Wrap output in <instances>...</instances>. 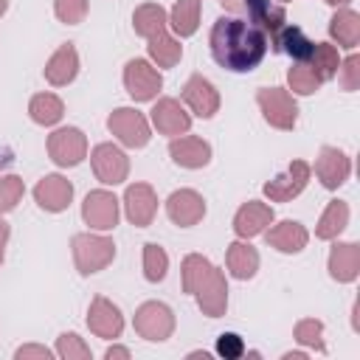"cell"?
Listing matches in <instances>:
<instances>
[{
  "label": "cell",
  "instance_id": "cell-1",
  "mask_svg": "<svg viewBox=\"0 0 360 360\" xmlns=\"http://www.w3.org/2000/svg\"><path fill=\"white\" fill-rule=\"evenodd\" d=\"M208 45L217 65H222L231 73H248L264 59L270 39L262 28L242 17H219L211 25Z\"/></svg>",
  "mask_w": 360,
  "mask_h": 360
},
{
  "label": "cell",
  "instance_id": "cell-2",
  "mask_svg": "<svg viewBox=\"0 0 360 360\" xmlns=\"http://www.w3.org/2000/svg\"><path fill=\"white\" fill-rule=\"evenodd\" d=\"M180 278H183V292L194 295L197 307L208 318H222L228 309V281L225 273L202 253H188L183 256L180 264Z\"/></svg>",
  "mask_w": 360,
  "mask_h": 360
},
{
  "label": "cell",
  "instance_id": "cell-3",
  "mask_svg": "<svg viewBox=\"0 0 360 360\" xmlns=\"http://www.w3.org/2000/svg\"><path fill=\"white\" fill-rule=\"evenodd\" d=\"M70 253H73V264L82 276H93L101 273L104 267L112 264L115 259V242L110 236H104L101 231H84L76 233L70 239Z\"/></svg>",
  "mask_w": 360,
  "mask_h": 360
},
{
  "label": "cell",
  "instance_id": "cell-4",
  "mask_svg": "<svg viewBox=\"0 0 360 360\" xmlns=\"http://www.w3.org/2000/svg\"><path fill=\"white\" fill-rule=\"evenodd\" d=\"M107 129L127 149H143L152 141V124L135 107H115L107 115Z\"/></svg>",
  "mask_w": 360,
  "mask_h": 360
},
{
  "label": "cell",
  "instance_id": "cell-5",
  "mask_svg": "<svg viewBox=\"0 0 360 360\" xmlns=\"http://www.w3.org/2000/svg\"><path fill=\"white\" fill-rule=\"evenodd\" d=\"M174 312H172V307L169 304H163V301H143L138 309H135V315H132V326H135V332L143 338V340H149V343H163V340H169L172 335H174Z\"/></svg>",
  "mask_w": 360,
  "mask_h": 360
},
{
  "label": "cell",
  "instance_id": "cell-6",
  "mask_svg": "<svg viewBox=\"0 0 360 360\" xmlns=\"http://www.w3.org/2000/svg\"><path fill=\"white\" fill-rule=\"evenodd\" d=\"M256 104H259L264 121L273 129L287 132L298 121V104H295L292 93L284 90V87H259L256 90Z\"/></svg>",
  "mask_w": 360,
  "mask_h": 360
},
{
  "label": "cell",
  "instance_id": "cell-7",
  "mask_svg": "<svg viewBox=\"0 0 360 360\" xmlns=\"http://www.w3.org/2000/svg\"><path fill=\"white\" fill-rule=\"evenodd\" d=\"M124 87L132 101H155L158 93L163 90V76L160 68H155L149 59H129L124 65Z\"/></svg>",
  "mask_w": 360,
  "mask_h": 360
},
{
  "label": "cell",
  "instance_id": "cell-8",
  "mask_svg": "<svg viewBox=\"0 0 360 360\" xmlns=\"http://www.w3.org/2000/svg\"><path fill=\"white\" fill-rule=\"evenodd\" d=\"M48 158L62 166V169H70V166H79L84 158H87V135L79 129V127H59L48 135Z\"/></svg>",
  "mask_w": 360,
  "mask_h": 360
},
{
  "label": "cell",
  "instance_id": "cell-9",
  "mask_svg": "<svg viewBox=\"0 0 360 360\" xmlns=\"http://www.w3.org/2000/svg\"><path fill=\"white\" fill-rule=\"evenodd\" d=\"M82 219L90 231H112L121 219V200L107 188H93L82 202Z\"/></svg>",
  "mask_w": 360,
  "mask_h": 360
},
{
  "label": "cell",
  "instance_id": "cell-10",
  "mask_svg": "<svg viewBox=\"0 0 360 360\" xmlns=\"http://www.w3.org/2000/svg\"><path fill=\"white\" fill-rule=\"evenodd\" d=\"M90 166H93V174L104 186H121L129 177V158H127V152L121 146L110 143V141L93 146Z\"/></svg>",
  "mask_w": 360,
  "mask_h": 360
},
{
  "label": "cell",
  "instance_id": "cell-11",
  "mask_svg": "<svg viewBox=\"0 0 360 360\" xmlns=\"http://www.w3.org/2000/svg\"><path fill=\"white\" fill-rule=\"evenodd\" d=\"M309 174H312V166L307 160H292L281 174H276L270 183L262 186V194L270 202H290L307 188Z\"/></svg>",
  "mask_w": 360,
  "mask_h": 360
},
{
  "label": "cell",
  "instance_id": "cell-12",
  "mask_svg": "<svg viewBox=\"0 0 360 360\" xmlns=\"http://www.w3.org/2000/svg\"><path fill=\"white\" fill-rule=\"evenodd\" d=\"M183 104L191 110V115H197V118H214L217 112H219V104H222V98H219V90L214 87V82L211 79H205L202 73H194V76H188V82L183 84Z\"/></svg>",
  "mask_w": 360,
  "mask_h": 360
},
{
  "label": "cell",
  "instance_id": "cell-13",
  "mask_svg": "<svg viewBox=\"0 0 360 360\" xmlns=\"http://www.w3.org/2000/svg\"><path fill=\"white\" fill-rule=\"evenodd\" d=\"M149 124L160 132V135H169V138H177V135H186L191 129V112L172 96H163V98H155L152 104V112H149Z\"/></svg>",
  "mask_w": 360,
  "mask_h": 360
},
{
  "label": "cell",
  "instance_id": "cell-14",
  "mask_svg": "<svg viewBox=\"0 0 360 360\" xmlns=\"http://www.w3.org/2000/svg\"><path fill=\"white\" fill-rule=\"evenodd\" d=\"M352 174V158L338 146H321L315 158V177L323 188L338 191Z\"/></svg>",
  "mask_w": 360,
  "mask_h": 360
},
{
  "label": "cell",
  "instance_id": "cell-15",
  "mask_svg": "<svg viewBox=\"0 0 360 360\" xmlns=\"http://www.w3.org/2000/svg\"><path fill=\"white\" fill-rule=\"evenodd\" d=\"M124 214L135 228H149L158 214V194L149 183H129L124 191Z\"/></svg>",
  "mask_w": 360,
  "mask_h": 360
},
{
  "label": "cell",
  "instance_id": "cell-16",
  "mask_svg": "<svg viewBox=\"0 0 360 360\" xmlns=\"http://www.w3.org/2000/svg\"><path fill=\"white\" fill-rule=\"evenodd\" d=\"M87 329L101 340H115L124 332V315L118 304H112L104 295H96L87 307Z\"/></svg>",
  "mask_w": 360,
  "mask_h": 360
},
{
  "label": "cell",
  "instance_id": "cell-17",
  "mask_svg": "<svg viewBox=\"0 0 360 360\" xmlns=\"http://www.w3.org/2000/svg\"><path fill=\"white\" fill-rule=\"evenodd\" d=\"M205 197L194 188H177L166 200V214L177 228H194L205 217Z\"/></svg>",
  "mask_w": 360,
  "mask_h": 360
},
{
  "label": "cell",
  "instance_id": "cell-18",
  "mask_svg": "<svg viewBox=\"0 0 360 360\" xmlns=\"http://www.w3.org/2000/svg\"><path fill=\"white\" fill-rule=\"evenodd\" d=\"M34 200L48 214H62L73 202V183L65 174H45L34 186Z\"/></svg>",
  "mask_w": 360,
  "mask_h": 360
},
{
  "label": "cell",
  "instance_id": "cell-19",
  "mask_svg": "<svg viewBox=\"0 0 360 360\" xmlns=\"http://www.w3.org/2000/svg\"><path fill=\"white\" fill-rule=\"evenodd\" d=\"M273 219H276V214H273V208H270L267 202H262V200H248V202H242V205L236 208V214H233V233H236L239 239H253V236L264 233Z\"/></svg>",
  "mask_w": 360,
  "mask_h": 360
},
{
  "label": "cell",
  "instance_id": "cell-20",
  "mask_svg": "<svg viewBox=\"0 0 360 360\" xmlns=\"http://www.w3.org/2000/svg\"><path fill=\"white\" fill-rule=\"evenodd\" d=\"M264 242L278 250V253H301L307 245H309V231L298 222V219H281V222H270V228L264 231Z\"/></svg>",
  "mask_w": 360,
  "mask_h": 360
},
{
  "label": "cell",
  "instance_id": "cell-21",
  "mask_svg": "<svg viewBox=\"0 0 360 360\" xmlns=\"http://www.w3.org/2000/svg\"><path fill=\"white\" fill-rule=\"evenodd\" d=\"M169 155L183 169H202V166L211 163L214 152H211V143L205 138L186 132V135H177V138L169 141Z\"/></svg>",
  "mask_w": 360,
  "mask_h": 360
},
{
  "label": "cell",
  "instance_id": "cell-22",
  "mask_svg": "<svg viewBox=\"0 0 360 360\" xmlns=\"http://www.w3.org/2000/svg\"><path fill=\"white\" fill-rule=\"evenodd\" d=\"M332 250L326 259V270L338 284H352L360 276V245L357 242H338L332 239Z\"/></svg>",
  "mask_w": 360,
  "mask_h": 360
},
{
  "label": "cell",
  "instance_id": "cell-23",
  "mask_svg": "<svg viewBox=\"0 0 360 360\" xmlns=\"http://www.w3.org/2000/svg\"><path fill=\"white\" fill-rule=\"evenodd\" d=\"M45 82L51 87H68L79 76V51L73 42H62L45 62Z\"/></svg>",
  "mask_w": 360,
  "mask_h": 360
},
{
  "label": "cell",
  "instance_id": "cell-24",
  "mask_svg": "<svg viewBox=\"0 0 360 360\" xmlns=\"http://www.w3.org/2000/svg\"><path fill=\"white\" fill-rule=\"evenodd\" d=\"M259 264H262L259 250L248 239H236V242L228 245V250H225V267H228V273L233 278H239V281L253 278L259 273Z\"/></svg>",
  "mask_w": 360,
  "mask_h": 360
},
{
  "label": "cell",
  "instance_id": "cell-25",
  "mask_svg": "<svg viewBox=\"0 0 360 360\" xmlns=\"http://www.w3.org/2000/svg\"><path fill=\"white\" fill-rule=\"evenodd\" d=\"M242 14H248V22L262 28L267 34V39H273L281 31V25L287 22L284 6H278L273 0H245V11Z\"/></svg>",
  "mask_w": 360,
  "mask_h": 360
},
{
  "label": "cell",
  "instance_id": "cell-26",
  "mask_svg": "<svg viewBox=\"0 0 360 360\" xmlns=\"http://www.w3.org/2000/svg\"><path fill=\"white\" fill-rule=\"evenodd\" d=\"M329 37L338 48L354 51L360 45V14L354 8H338L329 20Z\"/></svg>",
  "mask_w": 360,
  "mask_h": 360
},
{
  "label": "cell",
  "instance_id": "cell-27",
  "mask_svg": "<svg viewBox=\"0 0 360 360\" xmlns=\"http://www.w3.org/2000/svg\"><path fill=\"white\" fill-rule=\"evenodd\" d=\"M273 42V48L276 51H281V53H287L292 62H307L309 59V53H312V39L304 34V28H298V25H281V31L270 39Z\"/></svg>",
  "mask_w": 360,
  "mask_h": 360
},
{
  "label": "cell",
  "instance_id": "cell-28",
  "mask_svg": "<svg viewBox=\"0 0 360 360\" xmlns=\"http://www.w3.org/2000/svg\"><path fill=\"white\" fill-rule=\"evenodd\" d=\"M146 53H149V62L155 68H174L183 59V45L166 28V31H160V34H155V37L146 39Z\"/></svg>",
  "mask_w": 360,
  "mask_h": 360
},
{
  "label": "cell",
  "instance_id": "cell-29",
  "mask_svg": "<svg viewBox=\"0 0 360 360\" xmlns=\"http://www.w3.org/2000/svg\"><path fill=\"white\" fill-rule=\"evenodd\" d=\"M346 225H349V202L346 200H329L318 217L315 236L323 242H332L346 231Z\"/></svg>",
  "mask_w": 360,
  "mask_h": 360
},
{
  "label": "cell",
  "instance_id": "cell-30",
  "mask_svg": "<svg viewBox=\"0 0 360 360\" xmlns=\"http://www.w3.org/2000/svg\"><path fill=\"white\" fill-rule=\"evenodd\" d=\"M200 11H202V0H174L169 11V28L174 31V37L180 39L194 37L200 28Z\"/></svg>",
  "mask_w": 360,
  "mask_h": 360
},
{
  "label": "cell",
  "instance_id": "cell-31",
  "mask_svg": "<svg viewBox=\"0 0 360 360\" xmlns=\"http://www.w3.org/2000/svg\"><path fill=\"white\" fill-rule=\"evenodd\" d=\"M132 28H135L138 37L149 39V37H155V34L169 28V11L160 3H141L132 11Z\"/></svg>",
  "mask_w": 360,
  "mask_h": 360
},
{
  "label": "cell",
  "instance_id": "cell-32",
  "mask_svg": "<svg viewBox=\"0 0 360 360\" xmlns=\"http://www.w3.org/2000/svg\"><path fill=\"white\" fill-rule=\"evenodd\" d=\"M28 115L39 127H56L65 115V101L56 93H34L28 101Z\"/></svg>",
  "mask_w": 360,
  "mask_h": 360
},
{
  "label": "cell",
  "instance_id": "cell-33",
  "mask_svg": "<svg viewBox=\"0 0 360 360\" xmlns=\"http://www.w3.org/2000/svg\"><path fill=\"white\" fill-rule=\"evenodd\" d=\"M307 65L318 73L321 82H329L338 76V68H340V48L332 45V42H315L312 45V53L307 59Z\"/></svg>",
  "mask_w": 360,
  "mask_h": 360
},
{
  "label": "cell",
  "instance_id": "cell-34",
  "mask_svg": "<svg viewBox=\"0 0 360 360\" xmlns=\"http://www.w3.org/2000/svg\"><path fill=\"white\" fill-rule=\"evenodd\" d=\"M287 84L292 90V96H312L321 90V79L318 73L307 65V62H292V68L287 70Z\"/></svg>",
  "mask_w": 360,
  "mask_h": 360
},
{
  "label": "cell",
  "instance_id": "cell-35",
  "mask_svg": "<svg viewBox=\"0 0 360 360\" xmlns=\"http://www.w3.org/2000/svg\"><path fill=\"white\" fill-rule=\"evenodd\" d=\"M141 262H143V278L146 281L158 284V281L166 278V273H169V253L158 242H146L143 245V259Z\"/></svg>",
  "mask_w": 360,
  "mask_h": 360
},
{
  "label": "cell",
  "instance_id": "cell-36",
  "mask_svg": "<svg viewBox=\"0 0 360 360\" xmlns=\"http://www.w3.org/2000/svg\"><path fill=\"white\" fill-rule=\"evenodd\" d=\"M292 338L301 346H307V349H312L318 354L326 352V343H323V321H318V318H301L292 326Z\"/></svg>",
  "mask_w": 360,
  "mask_h": 360
},
{
  "label": "cell",
  "instance_id": "cell-37",
  "mask_svg": "<svg viewBox=\"0 0 360 360\" xmlns=\"http://www.w3.org/2000/svg\"><path fill=\"white\" fill-rule=\"evenodd\" d=\"M56 357H62V360H90L93 357V352H90V346L76 335V332H62L59 338H56Z\"/></svg>",
  "mask_w": 360,
  "mask_h": 360
},
{
  "label": "cell",
  "instance_id": "cell-38",
  "mask_svg": "<svg viewBox=\"0 0 360 360\" xmlns=\"http://www.w3.org/2000/svg\"><path fill=\"white\" fill-rule=\"evenodd\" d=\"M22 194H25V183L17 174H3L0 177V217L14 211L17 202L22 200Z\"/></svg>",
  "mask_w": 360,
  "mask_h": 360
},
{
  "label": "cell",
  "instance_id": "cell-39",
  "mask_svg": "<svg viewBox=\"0 0 360 360\" xmlns=\"http://www.w3.org/2000/svg\"><path fill=\"white\" fill-rule=\"evenodd\" d=\"M90 11V0H53V14L65 25H79L84 22Z\"/></svg>",
  "mask_w": 360,
  "mask_h": 360
},
{
  "label": "cell",
  "instance_id": "cell-40",
  "mask_svg": "<svg viewBox=\"0 0 360 360\" xmlns=\"http://www.w3.org/2000/svg\"><path fill=\"white\" fill-rule=\"evenodd\" d=\"M338 79H340V87L346 93H354L360 87V56L352 51L346 59H340V68H338Z\"/></svg>",
  "mask_w": 360,
  "mask_h": 360
},
{
  "label": "cell",
  "instance_id": "cell-41",
  "mask_svg": "<svg viewBox=\"0 0 360 360\" xmlns=\"http://www.w3.org/2000/svg\"><path fill=\"white\" fill-rule=\"evenodd\" d=\"M217 354L225 357V360H236V357L245 354V340L236 332H222L217 338Z\"/></svg>",
  "mask_w": 360,
  "mask_h": 360
},
{
  "label": "cell",
  "instance_id": "cell-42",
  "mask_svg": "<svg viewBox=\"0 0 360 360\" xmlns=\"http://www.w3.org/2000/svg\"><path fill=\"white\" fill-rule=\"evenodd\" d=\"M56 352H51L48 346H39V343H25L14 352V360H51Z\"/></svg>",
  "mask_w": 360,
  "mask_h": 360
},
{
  "label": "cell",
  "instance_id": "cell-43",
  "mask_svg": "<svg viewBox=\"0 0 360 360\" xmlns=\"http://www.w3.org/2000/svg\"><path fill=\"white\" fill-rule=\"evenodd\" d=\"M8 236H11V228H8V222L0 217V267H3V262H6V248H8Z\"/></svg>",
  "mask_w": 360,
  "mask_h": 360
},
{
  "label": "cell",
  "instance_id": "cell-44",
  "mask_svg": "<svg viewBox=\"0 0 360 360\" xmlns=\"http://www.w3.org/2000/svg\"><path fill=\"white\" fill-rule=\"evenodd\" d=\"M104 357H107V360H115V357H121V360H129V357H132V352H129L127 346H110V349L104 352Z\"/></svg>",
  "mask_w": 360,
  "mask_h": 360
},
{
  "label": "cell",
  "instance_id": "cell-45",
  "mask_svg": "<svg viewBox=\"0 0 360 360\" xmlns=\"http://www.w3.org/2000/svg\"><path fill=\"white\" fill-rule=\"evenodd\" d=\"M219 3H222V8L231 11V14H242V11H245V0H219Z\"/></svg>",
  "mask_w": 360,
  "mask_h": 360
},
{
  "label": "cell",
  "instance_id": "cell-46",
  "mask_svg": "<svg viewBox=\"0 0 360 360\" xmlns=\"http://www.w3.org/2000/svg\"><path fill=\"white\" fill-rule=\"evenodd\" d=\"M307 354H309V352H284L281 357H284V360H304Z\"/></svg>",
  "mask_w": 360,
  "mask_h": 360
},
{
  "label": "cell",
  "instance_id": "cell-47",
  "mask_svg": "<svg viewBox=\"0 0 360 360\" xmlns=\"http://www.w3.org/2000/svg\"><path fill=\"white\" fill-rule=\"evenodd\" d=\"M326 6H335V8H343L346 3H352V0H323Z\"/></svg>",
  "mask_w": 360,
  "mask_h": 360
},
{
  "label": "cell",
  "instance_id": "cell-48",
  "mask_svg": "<svg viewBox=\"0 0 360 360\" xmlns=\"http://www.w3.org/2000/svg\"><path fill=\"white\" fill-rule=\"evenodd\" d=\"M8 11V0H0V17Z\"/></svg>",
  "mask_w": 360,
  "mask_h": 360
},
{
  "label": "cell",
  "instance_id": "cell-49",
  "mask_svg": "<svg viewBox=\"0 0 360 360\" xmlns=\"http://www.w3.org/2000/svg\"><path fill=\"white\" fill-rule=\"evenodd\" d=\"M278 3H290V0H278Z\"/></svg>",
  "mask_w": 360,
  "mask_h": 360
}]
</instances>
